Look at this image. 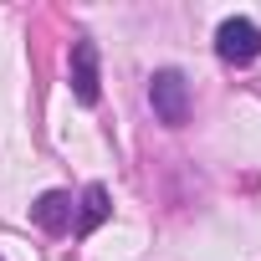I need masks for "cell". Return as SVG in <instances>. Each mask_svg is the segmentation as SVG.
<instances>
[{"label":"cell","mask_w":261,"mask_h":261,"mask_svg":"<svg viewBox=\"0 0 261 261\" xmlns=\"http://www.w3.org/2000/svg\"><path fill=\"white\" fill-rule=\"evenodd\" d=\"M149 108L164 128H185L190 123V82L179 67H159L149 77Z\"/></svg>","instance_id":"6da1fadb"},{"label":"cell","mask_w":261,"mask_h":261,"mask_svg":"<svg viewBox=\"0 0 261 261\" xmlns=\"http://www.w3.org/2000/svg\"><path fill=\"white\" fill-rule=\"evenodd\" d=\"M215 57L230 62V67H251L261 57V26L251 16H225L215 26Z\"/></svg>","instance_id":"7a4b0ae2"},{"label":"cell","mask_w":261,"mask_h":261,"mask_svg":"<svg viewBox=\"0 0 261 261\" xmlns=\"http://www.w3.org/2000/svg\"><path fill=\"white\" fill-rule=\"evenodd\" d=\"M67 77H72V97H77L82 108H92V102L102 97V67H97V41H92V36H77V41H72Z\"/></svg>","instance_id":"3957f363"},{"label":"cell","mask_w":261,"mask_h":261,"mask_svg":"<svg viewBox=\"0 0 261 261\" xmlns=\"http://www.w3.org/2000/svg\"><path fill=\"white\" fill-rule=\"evenodd\" d=\"M72 220H77V200H72L67 190H46V195L31 200V225H36V230H46V236H67Z\"/></svg>","instance_id":"277c9868"},{"label":"cell","mask_w":261,"mask_h":261,"mask_svg":"<svg viewBox=\"0 0 261 261\" xmlns=\"http://www.w3.org/2000/svg\"><path fill=\"white\" fill-rule=\"evenodd\" d=\"M108 215H113L108 190H102V185H87V190H82V200H77V220H72V230H77V236H92Z\"/></svg>","instance_id":"5b68a950"},{"label":"cell","mask_w":261,"mask_h":261,"mask_svg":"<svg viewBox=\"0 0 261 261\" xmlns=\"http://www.w3.org/2000/svg\"><path fill=\"white\" fill-rule=\"evenodd\" d=\"M0 261H6V256H0Z\"/></svg>","instance_id":"8992f818"}]
</instances>
